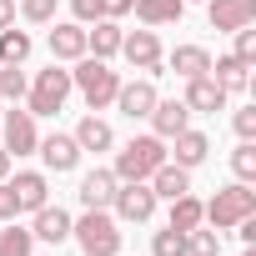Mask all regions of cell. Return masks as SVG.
I'll return each mask as SVG.
<instances>
[{
	"label": "cell",
	"mask_w": 256,
	"mask_h": 256,
	"mask_svg": "<svg viewBox=\"0 0 256 256\" xmlns=\"http://www.w3.org/2000/svg\"><path fill=\"white\" fill-rule=\"evenodd\" d=\"M70 86L86 96L90 110H106L120 90V70H110V60H96V56H80L76 70H70Z\"/></svg>",
	"instance_id": "cell-1"
},
{
	"label": "cell",
	"mask_w": 256,
	"mask_h": 256,
	"mask_svg": "<svg viewBox=\"0 0 256 256\" xmlns=\"http://www.w3.org/2000/svg\"><path fill=\"white\" fill-rule=\"evenodd\" d=\"M246 216H256V191L246 181H231V186H221L206 201V226L211 231H236Z\"/></svg>",
	"instance_id": "cell-2"
},
{
	"label": "cell",
	"mask_w": 256,
	"mask_h": 256,
	"mask_svg": "<svg viewBox=\"0 0 256 256\" xmlns=\"http://www.w3.org/2000/svg\"><path fill=\"white\" fill-rule=\"evenodd\" d=\"M70 241L86 256H120V221L110 211H86L80 221H70Z\"/></svg>",
	"instance_id": "cell-3"
},
{
	"label": "cell",
	"mask_w": 256,
	"mask_h": 256,
	"mask_svg": "<svg viewBox=\"0 0 256 256\" xmlns=\"http://www.w3.org/2000/svg\"><path fill=\"white\" fill-rule=\"evenodd\" d=\"M166 161V141L161 136H131L116 151V181H151V171Z\"/></svg>",
	"instance_id": "cell-4"
},
{
	"label": "cell",
	"mask_w": 256,
	"mask_h": 256,
	"mask_svg": "<svg viewBox=\"0 0 256 256\" xmlns=\"http://www.w3.org/2000/svg\"><path fill=\"white\" fill-rule=\"evenodd\" d=\"M76 86H70V70L60 66V60H50L46 70H36L30 76V90H26V110L30 116H56L60 106H66V96H70Z\"/></svg>",
	"instance_id": "cell-5"
},
{
	"label": "cell",
	"mask_w": 256,
	"mask_h": 256,
	"mask_svg": "<svg viewBox=\"0 0 256 256\" xmlns=\"http://www.w3.org/2000/svg\"><path fill=\"white\" fill-rule=\"evenodd\" d=\"M110 216L126 221V226H146L156 216V191L146 181H120L116 196H110Z\"/></svg>",
	"instance_id": "cell-6"
},
{
	"label": "cell",
	"mask_w": 256,
	"mask_h": 256,
	"mask_svg": "<svg viewBox=\"0 0 256 256\" xmlns=\"http://www.w3.org/2000/svg\"><path fill=\"white\" fill-rule=\"evenodd\" d=\"M0 146L10 151V161H20V156H36V146H40V131H36V116H30L26 106H10V110H6V120H0Z\"/></svg>",
	"instance_id": "cell-7"
},
{
	"label": "cell",
	"mask_w": 256,
	"mask_h": 256,
	"mask_svg": "<svg viewBox=\"0 0 256 256\" xmlns=\"http://www.w3.org/2000/svg\"><path fill=\"white\" fill-rule=\"evenodd\" d=\"M120 56H126V66L131 70H146V76H156L161 70V60H166V50H161V36L156 30H131V36H120Z\"/></svg>",
	"instance_id": "cell-8"
},
{
	"label": "cell",
	"mask_w": 256,
	"mask_h": 256,
	"mask_svg": "<svg viewBox=\"0 0 256 256\" xmlns=\"http://www.w3.org/2000/svg\"><path fill=\"white\" fill-rule=\"evenodd\" d=\"M156 100H161L156 80H151V76H136V80H120V90H116V100H110V106H116L126 120H146Z\"/></svg>",
	"instance_id": "cell-9"
},
{
	"label": "cell",
	"mask_w": 256,
	"mask_h": 256,
	"mask_svg": "<svg viewBox=\"0 0 256 256\" xmlns=\"http://www.w3.org/2000/svg\"><path fill=\"white\" fill-rule=\"evenodd\" d=\"M36 156L46 161V171L66 176V171H76V166H80V156H86V151L76 146V136H70V131H50V136H40Z\"/></svg>",
	"instance_id": "cell-10"
},
{
	"label": "cell",
	"mask_w": 256,
	"mask_h": 256,
	"mask_svg": "<svg viewBox=\"0 0 256 256\" xmlns=\"http://www.w3.org/2000/svg\"><path fill=\"white\" fill-rule=\"evenodd\" d=\"M181 100H186V110H191V116H216V110H226V100H231V96H226L211 76H191Z\"/></svg>",
	"instance_id": "cell-11"
},
{
	"label": "cell",
	"mask_w": 256,
	"mask_h": 256,
	"mask_svg": "<svg viewBox=\"0 0 256 256\" xmlns=\"http://www.w3.org/2000/svg\"><path fill=\"white\" fill-rule=\"evenodd\" d=\"M116 186H120V181H116V171H110V166H96V171H86V176H80V191H76V196H80V206H86V211H110Z\"/></svg>",
	"instance_id": "cell-12"
},
{
	"label": "cell",
	"mask_w": 256,
	"mask_h": 256,
	"mask_svg": "<svg viewBox=\"0 0 256 256\" xmlns=\"http://www.w3.org/2000/svg\"><path fill=\"white\" fill-rule=\"evenodd\" d=\"M30 236L36 241H46V246H66L70 241V211H60V206H40V211H30Z\"/></svg>",
	"instance_id": "cell-13"
},
{
	"label": "cell",
	"mask_w": 256,
	"mask_h": 256,
	"mask_svg": "<svg viewBox=\"0 0 256 256\" xmlns=\"http://www.w3.org/2000/svg\"><path fill=\"white\" fill-rule=\"evenodd\" d=\"M206 16H211V30H241V26H256V0H206Z\"/></svg>",
	"instance_id": "cell-14"
},
{
	"label": "cell",
	"mask_w": 256,
	"mask_h": 256,
	"mask_svg": "<svg viewBox=\"0 0 256 256\" xmlns=\"http://www.w3.org/2000/svg\"><path fill=\"white\" fill-rule=\"evenodd\" d=\"M166 146H171L166 156H171L176 166H186V171H196V166H201V161L211 156V141H206V131H196V126H186V131H176V136H171Z\"/></svg>",
	"instance_id": "cell-15"
},
{
	"label": "cell",
	"mask_w": 256,
	"mask_h": 256,
	"mask_svg": "<svg viewBox=\"0 0 256 256\" xmlns=\"http://www.w3.org/2000/svg\"><path fill=\"white\" fill-rule=\"evenodd\" d=\"M46 46H50V60H60V66L70 60V66H76V60L86 56V26H80V20H56V30H50Z\"/></svg>",
	"instance_id": "cell-16"
},
{
	"label": "cell",
	"mask_w": 256,
	"mask_h": 256,
	"mask_svg": "<svg viewBox=\"0 0 256 256\" xmlns=\"http://www.w3.org/2000/svg\"><path fill=\"white\" fill-rule=\"evenodd\" d=\"M6 181H10L20 211H40V206L50 201V181H46V171H16V176H6Z\"/></svg>",
	"instance_id": "cell-17"
},
{
	"label": "cell",
	"mask_w": 256,
	"mask_h": 256,
	"mask_svg": "<svg viewBox=\"0 0 256 256\" xmlns=\"http://www.w3.org/2000/svg\"><path fill=\"white\" fill-rule=\"evenodd\" d=\"M146 120H151V136L171 141L176 131H186V126H191V110H186V100H156Z\"/></svg>",
	"instance_id": "cell-18"
},
{
	"label": "cell",
	"mask_w": 256,
	"mask_h": 256,
	"mask_svg": "<svg viewBox=\"0 0 256 256\" xmlns=\"http://www.w3.org/2000/svg\"><path fill=\"white\" fill-rule=\"evenodd\" d=\"M76 146L80 151H90V156H100V151H116V131H110V120H100L96 110L90 116H80V126H76Z\"/></svg>",
	"instance_id": "cell-19"
},
{
	"label": "cell",
	"mask_w": 256,
	"mask_h": 256,
	"mask_svg": "<svg viewBox=\"0 0 256 256\" xmlns=\"http://www.w3.org/2000/svg\"><path fill=\"white\" fill-rule=\"evenodd\" d=\"M131 10L146 30H161V26H176L186 16V0H131Z\"/></svg>",
	"instance_id": "cell-20"
},
{
	"label": "cell",
	"mask_w": 256,
	"mask_h": 256,
	"mask_svg": "<svg viewBox=\"0 0 256 256\" xmlns=\"http://www.w3.org/2000/svg\"><path fill=\"white\" fill-rule=\"evenodd\" d=\"M146 186L156 191V201H176L181 191H191V171H186V166H176V161L166 156V161L151 171V181H146Z\"/></svg>",
	"instance_id": "cell-21"
},
{
	"label": "cell",
	"mask_w": 256,
	"mask_h": 256,
	"mask_svg": "<svg viewBox=\"0 0 256 256\" xmlns=\"http://www.w3.org/2000/svg\"><path fill=\"white\" fill-rule=\"evenodd\" d=\"M120 20H90V30H86V56H96V60H110V56H120Z\"/></svg>",
	"instance_id": "cell-22"
},
{
	"label": "cell",
	"mask_w": 256,
	"mask_h": 256,
	"mask_svg": "<svg viewBox=\"0 0 256 256\" xmlns=\"http://www.w3.org/2000/svg\"><path fill=\"white\" fill-rule=\"evenodd\" d=\"M211 80H216L226 96H236V90H246V86H251V66H246V60H236V56H216V60H211Z\"/></svg>",
	"instance_id": "cell-23"
},
{
	"label": "cell",
	"mask_w": 256,
	"mask_h": 256,
	"mask_svg": "<svg viewBox=\"0 0 256 256\" xmlns=\"http://www.w3.org/2000/svg\"><path fill=\"white\" fill-rule=\"evenodd\" d=\"M166 60H171V70H176L181 80H191V76H211V50H206V46H176Z\"/></svg>",
	"instance_id": "cell-24"
},
{
	"label": "cell",
	"mask_w": 256,
	"mask_h": 256,
	"mask_svg": "<svg viewBox=\"0 0 256 256\" xmlns=\"http://www.w3.org/2000/svg\"><path fill=\"white\" fill-rule=\"evenodd\" d=\"M201 221H206V201L191 196V191H181V196L171 201V221H166V226H176V231H196Z\"/></svg>",
	"instance_id": "cell-25"
},
{
	"label": "cell",
	"mask_w": 256,
	"mask_h": 256,
	"mask_svg": "<svg viewBox=\"0 0 256 256\" xmlns=\"http://www.w3.org/2000/svg\"><path fill=\"white\" fill-rule=\"evenodd\" d=\"M30 50H36L30 30H16V26L0 30V66H26V60H30Z\"/></svg>",
	"instance_id": "cell-26"
},
{
	"label": "cell",
	"mask_w": 256,
	"mask_h": 256,
	"mask_svg": "<svg viewBox=\"0 0 256 256\" xmlns=\"http://www.w3.org/2000/svg\"><path fill=\"white\" fill-rule=\"evenodd\" d=\"M0 256H36V236L20 221H0Z\"/></svg>",
	"instance_id": "cell-27"
},
{
	"label": "cell",
	"mask_w": 256,
	"mask_h": 256,
	"mask_svg": "<svg viewBox=\"0 0 256 256\" xmlns=\"http://www.w3.org/2000/svg\"><path fill=\"white\" fill-rule=\"evenodd\" d=\"M186 256H221V231H211L206 221L186 231Z\"/></svg>",
	"instance_id": "cell-28"
},
{
	"label": "cell",
	"mask_w": 256,
	"mask_h": 256,
	"mask_svg": "<svg viewBox=\"0 0 256 256\" xmlns=\"http://www.w3.org/2000/svg\"><path fill=\"white\" fill-rule=\"evenodd\" d=\"M26 90H30V76H26L20 66H0V96H6L10 106H20Z\"/></svg>",
	"instance_id": "cell-29"
},
{
	"label": "cell",
	"mask_w": 256,
	"mask_h": 256,
	"mask_svg": "<svg viewBox=\"0 0 256 256\" xmlns=\"http://www.w3.org/2000/svg\"><path fill=\"white\" fill-rule=\"evenodd\" d=\"M231 176L246 181V186L256 181V141H241V146L231 151Z\"/></svg>",
	"instance_id": "cell-30"
},
{
	"label": "cell",
	"mask_w": 256,
	"mask_h": 256,
	"mask_svg": "<svg viewBox=\"0 0 256 256\" xmlns=\"http://www.w3.org/2000/svg\"><path fill=\"white\" fill-rule=\"evenodd\" d=\"M151 256H186V231L161 226V231L151 236Z\"/></svg>",
	"instance_id": "cell-31"
},
{
	"label": "cell",
	"mask_w": 256,
	"mask_h": 256,
	"mask_svg": "<svg viewBox=\"0 0 256 256\" xmlns=\"http://www.w3.org/2000/svg\"><path fill=\"white\" fill-rule=\"evenodd\" d=\"M20 16L30 26H50L56 20V0H20Z\"/></svg>",
	"instance_id": "cell-32"
},
{
	"label": "cell",
	"mask_w": 256,
	"mask_h": 256,
	"mask_svg": "<svg viewBox=\"0 0 256 256\" xmlns=\"http://www.w3.org/2000/svg\"><path fill=\"white\" fill-rule=\"evenodd\" d=\"M236 36V60H246V66H256V26H241V30H231Z\"/></svg>",
	"instance_id": "cell-33"
},
{
	"label": "cell",
	"mask_w": 256,
	"mask_h": 256,
	"mask_svg": "<svg viewBox=\"0 0 256 256\" xmlns=\"http://www.w3.org/2000/svg\"><path fill=\"white\" fill-rule=\"evenodd\" d=\"M231 126H236L241 141H256V106H241V110L231 116Z\"/></svg>",
	"instance_id": "cell-34"
},
{
	"label": "cell",
	"mask_w": 256,
	"mask_h": 256,
	"mask_svg": "<svg viewBox=\"0 0 256 256\" xmlns=\"http://www.w3.org/2000/svg\"><path fill=\"white\" fill-rule=\"evenodd\" d=\"M70 16H76L80 26H90V20H100V0H70Z\"/></svg>",
	"instance_id": "cell-35"
},
{
	"label": "cell",
	"mask_w": 256,
	"mask_h": 256,
	"mask_svg": "<svg viewBox=\"0 0 256 256\" xmlns=\"http://www.w3.org/2000/svg\"><path fill=\"white\" fill-rule=\"evenodd\" d=\"M20 216V206H16V191H10V181H0V221H16Z\"/></svg>",
	"instance_id": "cell-36"
},
{
	"label": "cell",
	"mask_w": 256,
	"mask_h": 256,
	"mask_svg": "<svg viewBox=\"0 0 256 256\" xmlns=\"http://www.w3.org/2000/svg\"><path fill=\"white\" fill-rule=\"evenodd\" d=\"M131 16V0H100V20H120Z\"/></svg>",
	"instance_id": "cell-37"
},
{
	"label": "cell",
	"mask_w": 256,
	"mask_h": 256,
	"mask_svg": "<svg viewBox=\"0 0 256 256\" xmlns=\"http://www.w3.org/2000/svg\"><path fill=\"white\" fill-rule=\"evenodd\" d=\"M16 26V0H0V30Z\"/></svg>",
	"instance_id": "cell-38"
},
{
	"label": "cell",
	"mask_w": 256,
	"mask_h": 256,
	"mask_svg": "<svg viewBox=\"0 0 256 256\" xmlns=\"http://www.w3.org/2000/svg\"><path fill=\"white\" fill-rule=\"evenodd\" d=\"M6 176H10V151L0 146V181H6Z\"/></svg>",
	"instance_id": "cell-39"
},
{
	"label": "cell",
	"mask_w": 256,
	"mask_h": 256,
	"mask_svg": "<svg viewBox=\"0 0 256 256\" xmlns=\"http://www.w3.org/2000/svg\"><path fill=\"white\" fill-rule=\"evenodd\" d=\"M241 256H256V246H246V251H241Z\"/></svg>",
	"instance_id": "cell-40"
},
{
	"label": "cell",
	"mask_w": 256,
	"mask_h": 256,
	"mask_svg": "<svg viewBox=\"0 0 256 256\" xmlns=\"http://www.w3.org/2000/svg\"><path fill=\"white\" fill-rule=\"evenodd\" d=\"M186 6H196V0H186ZM201 6H206V0H201Z\"/></svg>",
	"instance_id": "cell-41"
}]
</instances>
